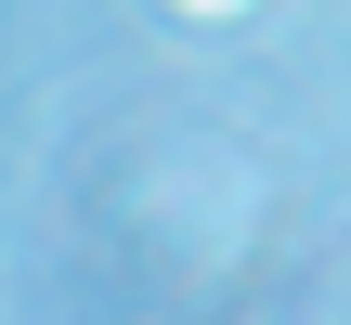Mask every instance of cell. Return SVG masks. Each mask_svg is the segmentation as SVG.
Masks as SVG:
<instances>
[{
	"label": "cell",
	"instance_id": "cell-1",
	"mask_svg": "<svg viewBox=\"0 0 351 325\" xmlns=\"http://www.w3.org/2000/svg\"><path fill=\"white\" fill-rule=\"evenodd\" d=\"M182 13H234V0H182Z\"/></svg>",
	"mask_w": 351,
	"mask_h": 325
}]
</instances>
